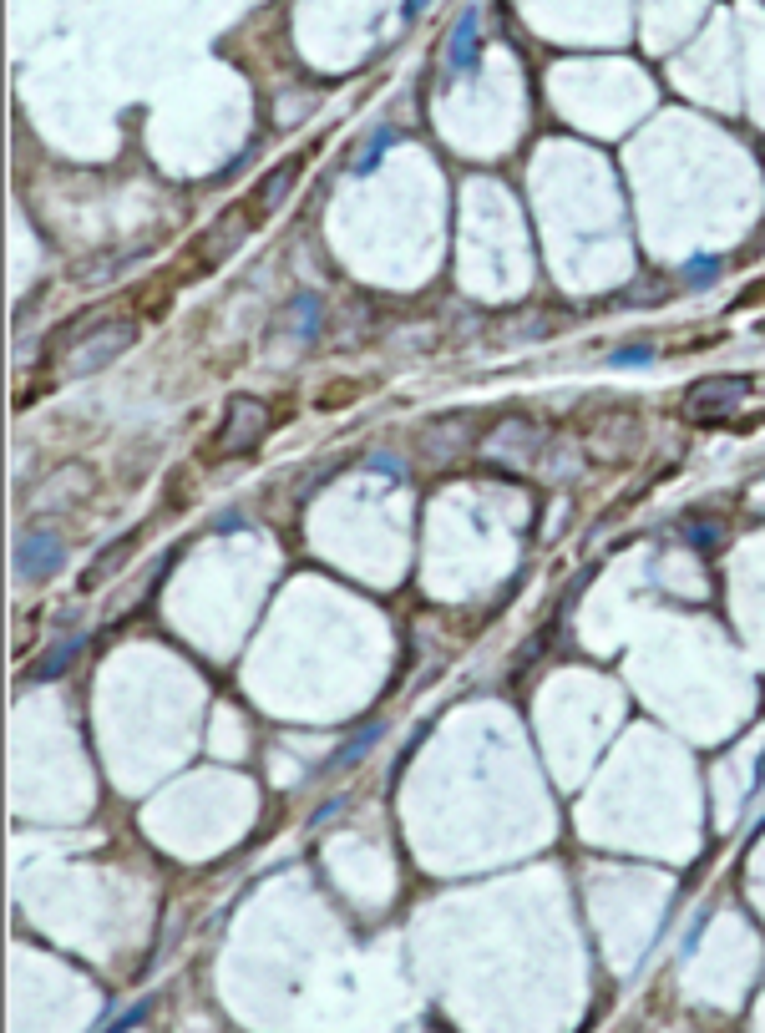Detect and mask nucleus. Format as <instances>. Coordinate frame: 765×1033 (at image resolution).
Returning <instances> with one entry per match:
<instances>
[{
    "mask_svg": "<svg viewBox=\"0 0 765 1033\" xmlns=\"http://www.w3.org/2000/svg\"><path fill=\"white\" fill-rule=\"evenodd\" d=\"M137 335H142L137 320H102V325H92L82 340L66 350V375H92V370L112 365L117 355H127L137 345Z\"/></svg>",
    "mask_w": 765,
    "mask_h": 1033,
    "instance_id": "nucleus-1",
    "label": "nucleus"
},
{
    "mask_svg": "<svg viewBox=\"0 0 765 1033\" xmlns=\"http://www.w3.org/2000/svg\"><path fill=\"white\" fill-rule=\"evenodd\" d=\"M264 431H269V406L254 401V395H234V401H228V411H223L218 436H213V451H218V456L254 451Z\"/></svg>",
    "mask_w": 765,
    "mask_h": 1033,
    "instance_id": "nucleus-2",
    "label": "nucleus"
},
{
    "mask_svg": "<svg viewBox=\"0 0 765 1033\" xmlns=\"http://www.w3.org/2000/svg\"><path fill=\"white\" fill-rule=\"evenodd\" d=\"M249 218H254L249 203H244V208H228L213 228H203V233L193 238V259L213 269V264H223L228 254H239V244L249 238Z\"/></svg>",
    "mask_w": 765,
    "mask_h": 1033,
    "instance_id": "nucleus-3",
    "label": "nucleus"
},
{
    "mask_svg": "<svg viewBox=\"0 0 765 1033\" xmlns=\"http://www.w3.org/2000/svg\"><path fill=\"white\" fill-rule=\"evenodd\" d=\"M740 395H745L740 375H710V380H700L690 395H684V416H690V421H715L730 406H740Z\"/></svg>",
    "mask_w": 765,
    "mask_h": 1033,
    "instance_id": "nucleus-4",
    "label": "nucleus"
},
{
    "mask_svg": "<svg viewBox=\"0 0 765 1033\" xmlns=\"http://www.w3.org/2000/svg\"><path fill=\"white\" fill-rule=\"evenodd\" d=\"M61 563H66V547H61L56 532H26L21 547H16V578H26V583L51 578Z\"/></svg>",
    "mask_w": 765,
    "mask_h": 1033,
    "instance_id": "nucleus-5",
    "label": "nucleus"
},
{
    "mask_svg": "<svg viewBox=\"0 0 765 1033\" xmlns=\"http://www.w3.org/2000/svg\"><path fill=\"white\" fill-rule=\"evenodd\" d=\"M472 436H477L472 416H446V421L426 426V436H421V451H426L431 461H456V456H462V451L472 446Z\"/></svg>",
    "mask_w": 765,
    "mask_h": 1033,
    "instance_id": "nucleus-6",
    "label": "nucleus"
},
{
    "mask_svg": "<svg viewBox=\"0 0 765 1033\" xmlns=\"http://www.w3.org/2000/svg\"><path fill=\"white\" fill-rule=\"evenodd\" d=\"M82 492H87V471L71 461V466H56L46 482L36 487V507H46V502L61 507V502H71V497H82Z\"/></svg>",
    "mask_w": 765,
    "mask_h": 1033,
    "instance_id": "nucleus-7",
    "label": "nucleus"
},
{
    "mask_svg": "<svg viewBox=\"0 0 765 1033\" xmlns=\"http://www.w3.org/2000/svg\"><path fill=\"white\" fill-rule=\"evenodd\" d=\"M294 178H299V163H279L274 173H264V183H259V193L249 198V208H254V218H269L279 203H284V193L294 188Z\"/></svg>",
    "mask_w": 765,
    "mask_h": 1033,
    "instance_id": "nucleus-8",
    "label": "nucleus"
},
{
    "mask_svg": "<svg viewBox=\"0 0 765 1033\" xmlns=\"http://www.w3.org/2000/svg\"><path fill=\"white\" fill-rule=\"evenodd\" d=\"M477 61H482V46H477V16H462L456 21V31H451V71L456 76H467V71H477Z\"/></svg>",
    "mask_w": 765,
    "mask_h": 1033,
    "instance_id": "nucleus-9",
    "label": "nucleus"
},
{
    "mask_svg": "<svg viewBox=\"0 0 765 1033\" xmlns=\"http://www.w3.org/2000/svg\"><path fill=\"white\" fill-rule=\"evenodd\" d=\"M127 552H132V537H117V542H112V547L102 552V558H97V563L87 568V578H82V583H87V588H97V583H102V578H107V573H112V568H117V563L127 558Z\"/></svg>",
    "mask_w": 765,
    "mask_h": 1033,
    "instance_id": "nucleus-10",
    "label": "nucleus"
},
{
    "mask_svg": "<svg viewBox=\"0 0 765 1033\" xmlns=\"http://www.w3.org/2000/svg\"><path fill=\"white\" fill-rule=\"evenodd\" d=\"M71 654H76V639H66V644H56L51 654H41V664L31 669V679H56L66 664H71Z\"/></svg>",
    "mask_w": 765,
    "mask_h": 1033,
    "instance_id": "nucleus-11",
    "label": "nucleus"
},
{
    "mask_svg": "<svg viewBox=\"0 0 765 1033\" xmlns=\"http://www.w3.org/2000/svg\"><path fill=\"white\" fill-rule=\"evenodd\" d=\"M375 740H380V725H375V730H365V735H355V740H350V745H345L335 760H325V770H345V765H355V760H360V755H365Z\"/></svg>",
    "mask_w": 765,
    "mask_h": 1033,
    "instance_id": "nucleus-12",
    "label": "nucleus"
},
{
    "mask_svg": "<svg viewBox=\"0 0 765 1033\" xmlns=\"http://www.w3.org/2000/svg\"><path fill=\"white\" fill-rule=\"evenodd\" d=\"M684 279H690L695 289H710V284L720 279V259H710V254H705V259H690V264H684Z\"/></svg>",
    "mask_w": 765,
    "mask_h": 1033,
    "instance_id": "nucleus-13",
    "label": "nucleus"
},
{
    "mask_svg": "<svg viewBox=\"0 0 765 1033\" xmlns=\"http://www.w3.org/2000/svg\"><path fill=\"white\" fill-rule=\"evenodd\" d=\"M391 142H396L391 132H375V137H370V147L355 157V173H370V168L380 163V157H386V147H391Z\"/></svg>",
    "mask_w": 765,
    "mask_h": 1033,
    "instance_id": "nucleus-14",
    "label": "nucleus"
},
{
    "mask_svg": "<svg viewBox=\"0 0 765 1033\" xmlns=\"http://www.w3.org/2000/svg\"><path fill=\"white\" fill-rule=\"evenodd\" d=\"M654 360V345H634V350H614L608 355V365H619V370H639V365H649Z\"/></svg>",
    "mask_w": 765,
    "mask_h": 1033,
    "instance_id": "nucleus-15",
    "label": "nucleus"
},
{
    "mask_svg": "<svg viewBox=\"0 0 765 1033\" xmlns=\"http://www.w3.org/2000/svg\"><path fill=\"white\" fill-rule=\"evenodd\" d=\"M684 532H690V542H695V547H720V537H725V527H720V522H690Z\"/></svg>",
    "mask_w": 765,
    "mask_h": 1033,
    "instance_id": "nucleus-16",
    "label": "nucleus"
}]
</instances>
